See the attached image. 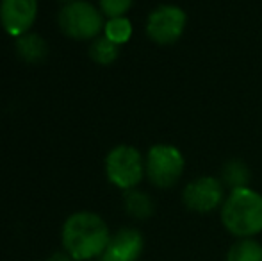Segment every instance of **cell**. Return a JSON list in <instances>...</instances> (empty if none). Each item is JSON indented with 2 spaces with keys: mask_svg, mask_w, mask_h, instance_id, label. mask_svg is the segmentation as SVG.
Returning <instances> with one entry per match:
<instances>
[{
  "mask_svg": "<svg viewBox=\"0 0 262 261\" xmlns=\"http://www.w3.org/2000/svg\"><path fill=\"white\" fill-rule=\"evenodd\" d=\"M109 242V229L95 213H75L62 227V245L75 261H90L102 256Z\"/></svg>",
  "mask_w": 262,
  "mask_h": 261,
  "instance_id": "cell-1",
  "label": "cell"
},
{
  "mask_svg": "<svg viewBox=\"0 0 262 261\" xmlns=\"http://www.w3.org/2000/svg\"><path fill=\"white\" fill-rule=\"evenodd\" d=\"M221 220L228 233L250 238L262 231V195L245 188L232 190L221 208Z\"/></svg>",
  "mask_w": 262,
  "mask_h": 261,
  "instance_id": "cell-2",
  "label": "cell"
},
{
  "mask_svg": "<svg viewBox=\"0 0 262 261\" xmlns=\"http://www.w3.org/2000/svg\"><path fill=\"white\" fill-rule=\"evenodd\" d=\"M59 25L64 34L75 39H91L105 27L100 11L84 0H72L62 7Z\"/></svg>",
  "mask_w": 262,
  "mask_h": 261,
  "instance_id": "cell-3",
  "label": "cell"
},
{
  "mask_svg": "<svg viewBox=\"0 0 262 261\" xmlns=\"http://www.w3.org/2000/svg\"><path fill=\"white\" fill-rule=\"evenodd\" d=\"M107 177L113 185L123 190H132L145 174L143 157L134 147L120 145L109 152L105 159Z\"/></svg>",
  "mask_w": 262,
  "mask_h": 261,
  "instance_id": "cell-4",
  "label": "cell"
},
{
  "mask_svg": "<svg viewBox=\"0 0 262 261\" xmlns=\"http://www.w3.org/2000/svg\"><path fill=\"white\" fill-rule=\"evenodd\" d=\"M145 170L148 179L159 188H169L184 172V157L171 145H156L148 150Z\"/></svg>",
  "mask_w": 262,
  "mask_h": 261,
  "instance_id": "cell-5",
  "label": "cell"
},
{
  "mask_svg": "<svg viewBox=\"0 0 262 261\" xmlns=\"http://www.w3.org/2000/svg\"><path fill=\"white\" fill-rule=\"evenodd\" d=\"M186 13L177 6H161L154 9L146 22V32L159 45H171L182 36Z\"/></svg>",
  "mask_w": 262,
  "mask_h": 261,
  "instance_id": "cell-6",
  "label": "cell"
},
{
  "mask_svg": "<svg viewBox=\"0 0 262 261\" xmlns=\"http://www.w3.org/2000/svg\"><path fill=\"white\" fill-rule=\"evenodd\" d=\"M184 204L198 213H209L223 200V186L214 177H200L184 188Z\"/></svg>",
  "mask_w": 262,
  "mask_h": 261,
  "instance_id": "cell-7",
  "label": "cell"
},
{
  "mask_svg": "<svg viewBox=\"0 0 262 261\" xmlns=\"http://www.w3.org/2000/svg\"><path fill=\"white\" fill-rule=\"evenodd\" d=\"M38 14V0H2L0 20L9 34L21 36L32 27Z\"/></svg>",
  "mask_w": 262,
  "mask_h": 261,
  "instance_id": "cell-8",
  "label": "cell"
},
{
  "mask_svg": "<svg viewBox=\"0 0 262 261\" xmlns=\"http://www.w3.org/2000/svg\"><path fill=\"white\" fill-rule=\"evenodd\" d=\"M143 251V236L136 229H120L102 254L104 261H138Z\"/></svg>",
  "mask_w": 262,
  "mask_h": 261,
  "instance_id": "cell-9",
  "label": "cell"
},
{
  "mask_svg": "<svg viewBox=\"0 0 262 261\" xmlns=\"http://www.w3.org/2000/svg\"><path fill=\"white\" fill-rule=\"evenodd\" d=\"M16 50L25 61H41L47 56V43L38 34H21L16 39Z\"/></svg>",
  "mask_w": 262,
  "mask_h": 261,
  "instance_id": "cell-10",
  "label": "cell"
},
{
  "mask_svg": "<svg viewBox=\"0 0 262 261\" xmlns=\"http://www.w3.org/2000/svg\"><path fill=\"white\" fill-rule=\"evenodd\" d=\"M125 208L134 218L145 220L154 213V202L146 193L138 192V190H128L125 193Z\"/></svg>",
  "mask_w": 262,
  "mask_h": 261,
  "instance_id": "cell-11",
  "label": "cell"
},
{
  "mask_svg": "<svg viewBox=\"0 0 262 261\" xmlns=\"http://www.w3.org/2000/svg\"><path fill=\"white\" fill-rule=\"evenodd\" d=\"M227 261H262V245L255 240L243 238L230 247Z\"/></svg>",
  "mask_w": 262,
  "mask_h": 261,
  "instance_id": "cell-12",
  "label": "cell"
},
{
  "mask_svg": "<svg viewBox=\"0 0 262 261\" xmlns=\"http://www.w3.org/2000/svg\"><path fill=\"white\" fill-rule=\"evenodd\" d=\"M104 32H105L107 39H111V42L116 43V45H121V43H125V42H128V39H130L132 24L125 16L111 18V20L105 24Z\"/></svg>",
  "mask_w": 262,
  "mask_h": 261,
  "instance_id": "cell-13",
  "label": "cell"
},
{
  "mask_svg": "<svg viewBox=\"0 0 262 261\" xmlns=\"http://www.w3.org/2000/svg\"><path fill=\"white\" fill-rule=\"evenodd\" d=\"M250 179L248 168L241 161H228L223 167V183L228 185L232 190L245 188Z\"/></svg>",
  "mask_w": 262,
  "mask_h": 261,
  "instance_id": "cell-14",
  "label": "cell"
},
{
  "mask_svg": "<svg viewBox=\"0 0 262 261\" xmlns=\"http://www.w3.org/2000/svg\"><path fill=\"white\" fill-rule=\"evenodd\" d=\"M90 56L93 57V61H97V63L109 65L118 57V45L111 42V39H107L105 36L104 38H98L91 43Z\"/></svg>",
  "mask_w": 262,
  "mask_h": 261,
  "instance_id": "cell-15",
  "label": "cell"
},
{
  "mask_svg": "<svg viewBox=\"0 0 262 261\" xmlns=\"http://www.w3.org/2000/svg\"><path fill=\"white\" fill-rule=\"evenodd\" d=\"M132 0H100L102 13L109 18H120L130 9Z\"/></svg>",
  "mask_w": 262,
  "mask_h": 261,
  "instance_id": "cell-16",
  "label": "cell"
},
{
  "mask_svg": "<svg viewBox=\"0 0 262 261\" xmlns=\"http://www.w3.org/2000/svg\"><path fill=\"white\" fill-rule=\"evenodd\" d=\"M49 261H75L68 252H55L54 256H50Z\"/></svg>",
  "mask_w": 262,
  "mask_h": 261,
  "instance_id": "cell-17",
  "label": "cell"
},
{
  "mask_svg": "<svg viewBox=\"0 0 262 261\" xmlns=\"http://www.w3.org/2000/svg\"><path fill=\"white\" fill-rule=\"evenodd\" d=\"M98 261H104V259H98Z\"/></svg>",
  "mask_w": 262,
  "mask_h": 261,
  "instance_id": "cell-18",
  "label": "cell"
}]
</instances>
